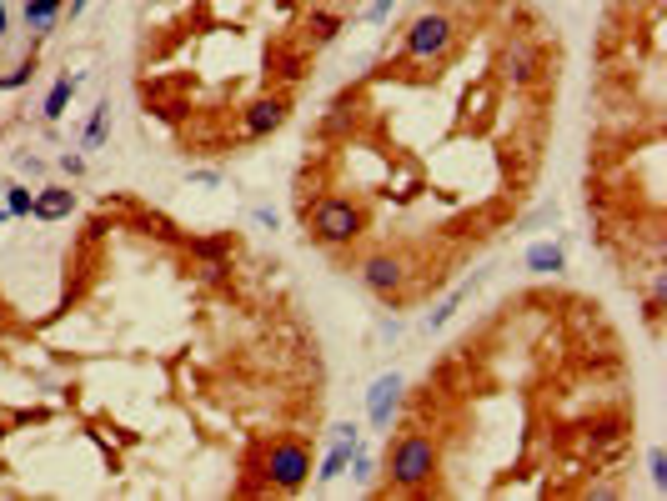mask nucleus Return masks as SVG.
Instances as JSON below:
<instances>
[{"mask_svg":"<svg viewBox=\"0 0 667 501\" xmlns=\"http://www.w3.org/2000/svg\"><path fill=\"white\" fill-rule=\"evenodd\" d=\"M306 231L316 246H352L367 236V206L347 201V196H321L311 211H306Z\"/></svg>","mask_w":667,"mask_h":501,"instance_id":"obj_1","label":"nucleus"},{"mask_svg":"<svg viewBox=\"0 0 667 501\" xmlns=\"http://www.w3.org/2000/svg\"><path fill=\"white\" fill-rule=\"evenodd\" d=\"M437 466H442V446H437L427 431H402L397 446H392V456H387V476H392L397 491H422V486H432Z\"/></svg>","mask_w":667,"mask_h":501,"instance_id":"obj_2","label":"nucleus"},{"mask_svg":"<svg viewBox=\"0 0 667 501\" xmlns=\"http://www.w3.org/2000/svg\"><path fill=\"white\" fill-rule=\"evenodd\" d=\"M452 46H457V21L447 11H422L402 36V56L407 61H447Z\"/></svg>","mask_w":667,"mask_h":501,"instance_id":"obj_3","label":"nucleus"},{"mask_svg":"<svg viewBox=\"0 0 667 501\" xmlns=\"http://www.w3.org/2000/svg\"><path fill=\"white\" fill-rule=\"evenodd\" d=\"M261 471H266V481H271L276 491H301V486L311 481V446L296 441V436H281V441L266 446Z\"/></svg>","mask_w":667,"mask_h":501,"instance_id":"obj_4","label":"nucleus"},{"mask_svg":"<svg viewBox=\"0 0 667 501\" xmlns=\"http://www.w3.org/2000/svg\"><path fill=\"white\" fill-rule=\"evenodd\" d=\"M286 116H291V101H286L281 91H266V96L246 101V111H241V131H246V141H266L271 131L286 126Z\"/></svg>","mask_w":667,"mask_h":501,"instance_id":"obj_5","label":"nucleus"},{"mask_svg":"<svg viewBox=\"0 0 667 501\" xmlns=\"http://www.w3.org/2000/svg\"><path fill=\"white\" fill-rule=\"evenodd\" d=\"M357 276H362V286H367L372 296H382V301H392V296H402V291H407V261H402V256H392V251L367 256Z\"/></svg>","mask_w":667,"mask_h":501,"instance_id":"obj_6","label":"nucleus"},{"mask_svg":"<svg viewBox=\"0 0 667 501\" xmlns=\"http://www.w3.org/2000/svg\"><path fill=\"white\" fill-rule=\"evenodd\" d=\"M497 71H502V81L507 86H532L537 76H542V51L532 46V41H522V36H512L507 46H502V56H497Z\"/></svg>","mask_w":667,"mask_h":501,"instance_id":"obj_7","label":"nucleus"},{"mask_svg":"<svg viewBox=\"0 0 667 501\" xmlns=\"http://www.w3.org/2000/svg\"><path fill=\"white\" fill-rule=\"evenodd\" d=\"M402 391H407V381H402L397 371H387V376L372 381V391H367V421H372L377 431H387L392 416L402 411Z\"/></svg>","mask_w":667,"mask_h":501,"instance_id":"obj_8","label":"nucleus"},{"mask_svg":"<svg viewBox=\"0 0 667 501\" xmlns=\"http://www.w3.org/2000/svg\"><path fill=\"white\" fill-rule=\"evenodd\" d=\"M71 211H76V191L71 186H41L36 191V206H31L36 221H66Z\"/></svg>","mask_w":667,"mask_h":501,"instance_id":"obj_9","label":"nucleus"},{"mask_svg":"<svg viewBox=\"0 0 667 501\" xmlns=\"http://www.w3.org/2000/svg\"><path fill=\"white\" fill-rule=\"evenodd\" d=\"M522 266H527L532 276H562V271H567V246H562V241H537V246H527Z\"/></svg>","mask_w":667,"mask_h":501,"instance_id":"obj_10","label":"nucleus"},{"mask_svg":"<svg viewBox=\"0 0 667 501\" xmlns=\"http://www.w3.org/2000/svg\"><path fill=\"white\" fill-rule=\"evenodd\" d=\"M362 446V441H357ZM352 441H331V451L321 456V466H311L316 471V486H331V481H342L347 471H352V451H357Z\"/></svg>","mask_w":667,"mask_h":501,"instance_id":"obj_11","label":"nucleus"},{"mask_svg":"<svg viewBox=\"0 0 667 501\" xmlns=\"http://www.w3.org/2000/svg\"><path fill=\"white\" fill-rule=\"evenodd\" d=\"M66 21V0H26V31L31 36H51Z\"/></svg>","mask_w":667,"mask_h":501,"instance_id":"obj_12","label":"nucleus"},{"mask_svg":"<svg viewBox=\"0 0 667 501\" xmlns=\"http://www.w3.org/2000/svg\"><path fill=\"white\" fill-rule=\"evenodd\" d=\"M76 91H81V76H71V71H66V76H56V86L46 91V106H41V116L56 126V121L66 116V106L76 101Z\"/></svg>","mask_w":667,"mask_h":501,"instance_id":"obj_13","label":"nucleus"},{"mask_svg":"<svg viewBox=\"0 0 667 501\" xmlns=\"http://www.w3.org/2000/svg\"><path fill=\"white\" fill-rule=\"evenodd\" d=\"M342 31H347V21L337 11H306V41L311 46H331Z\"/></svg>","mask_w":667,"mask_h":501,"instance_id":"obj_14","label":"nucleus"},{"mask_svg":"<svg viewBox=\"0 0 667 501\" xmlns=\"http://www.w3.org/2000/svg\"><path fill=\"white\" fill-rule=\"evenodd\" d=\"M111 141V101H101L96 111H91V121H86V131H81V151H101Z\"/></svg>","mask_w":667,"mask_h":501,"instance_id":"obj_15","label":"nucleus"},{"mask_svg":"<svg viewBox=\"0 0 667 501\" xmlns=\"http://www.w3.org/2000/svg\"><path fill=\"white\" fill-rule=\"evenodd\" d=\"M0 196H6L11 221H31V206H36V191H31V186H21V181H0Z\"/></svg>","mask_w":667,"mask_h":501,"instance_id":"obj_16","label":"nucleus"},{"mask_svg":"<svg viewBox=\"0 0 667 501\" xmlns=\"http://www.w3.org/2000/svg\"><path fill=\"white\" fill-rule=\"evenodd\" d=\"M467 296H472V281H462V286H457V291H452V296H447V301L437 306V311H427V331H442V326H447V321L457 316V306H462Z\"/></svg>","mask_w":667,"mask_h":501,"instance_id":"obj_17","label":"nucleus"},{"mask_svg":"<svg viewBox=\"0 0 667 501\" xmlns=\"http://www.w3.org/2000/svg\"><path fill=\"white\" fill-rule=\"evenodd\" d=\"M31 76H36V56H26V61H16L6 76H0V91H21V86H31Z\"/></svg>","mask_w":667,"mask_h":501,"instance_id":"obj_18","label":"nucleus"},{"mask_svg":"<svg viewBox=\"0 0 667 501\" xmlns=\"http://www.w3.org/2000/svg\"><path fill=\"white\" fill-rule=\"evenodd\" d=\"M352 471H357V486H372V481H377V456H372L367 446H357V451H352Z\"/></svg>","mask_w":667,"mask_h":501,"instance_id":"obj_19","label":"nucleus"},{"mask_svg":"<svg viewBox=\"0 0 667 501\" xmlns=\"http://www.w3.org/2000/svg\"><path fill=\"white\" fill-rule=\"evenodd\" d=\"M647 471H652V486H657V491H667V456H662V446H652V451H647Z\"/></svg>","mask_w":667,"mask_h":501,"instance_id":"obj_20","label":"nucleus"},{"mask_svg":"<svg viewBox=\"0 0 667 501\" xmlns=\"http://www.w3.org/2000/svg\"><path fill=\"white\" fill-rule=\"evenodd\" d=\"M56 166H61V176H71V181H81V176H86V156H81V151H66Z\"/></svg>","mask_w":667,"mask_h":501,"instance_id":"obj_21","label":"nucleus"},{"mask_svg":"<svg viewBox=\"0 0 667 501\" xmlns=\"http://www.w3.org/2000/svg\"><path fill=\"white\" fill-rule=\"evenodd\" d=\"M326 441H352V446H357V441H362V426H357V421H337Z\"/></svg>","mask_w":667,"mask_h":501,"instance_id":"obj_22","label":"nucleus"},{"mask_svg":"<svg viewBox=\"0 0 667 501\" xmlns=\"http://www.w3.org/2000/svg\"><path fill=\"white\" fill-rule=\"evenodd\" d=\"M392 11H397V0H372L367 21H372V26H387V21H392Z\"/></svg>","mask_w":667,"mask_h":501,"instance_id":"obj_23","label":"nucleus"},{"mask_svg":"<svg viewBox=\"0 0 667 501\" xmlns=\"http://www.w3.org/2000/svg\"><path fill=\"white\" fill-rule=\"evenodd\" d=\"M16 166H21V176H31V181L46 176V161H41V156H16Z\"/></svg>","mask_w":667,"mask_h":501,"instance_id":"obj_24","label":"nucleus"},{"mask_svg":"<svg viewBox=\"0 0 667 501\" xmlns=\"http://www.w3.org/2000/svg\"><path fill=\"white\" fill-rule=\"evenodd\" d=\"M377 336H382V341H397V336H402V316H382Z\"/></svg>","mask_w":667,"mask_h":501,"instance_id":"obj_25","label":"nucleus"},{"mask_svg":"<svg viewBox=\"0 0 667 501\" xmlns=\"http://www.w3.org/2000/svg\"><path fill=\"white\" fill-rule=\"evenodd\" d=\"M196 186H221V171H191Z\"/></svg>","mask_w":667,"mask_h":501,"instance_id":"obj_26","label":"nucleus"},{"mask_svg":"<svg viewBox=\"0 0 667 501\" xmlns=\"http://www.w3.org/2000/svg\"><path fill=\"white\" fill-rule=\"evenodd\" d=\"M256 226H266V231H276V211H266V206H261V211H256Z\"/></svg>","mask_w":667,"mask_h":501,"instance_id":"obj_27","label":"nucleus"},{"mask_svg":"<svg viewBox=\"0 0 667 501\" xmlns=\"http://www.w3.org/2000/svg\"><path fill=\"white\" fill-rule=\"evenodd\" d=\"M86 6H91V0H66V16L76 21V16H86Z\"/></svg>","mask_w":667,"mask_h":501,"instance_id":"obj_28","label":"nucleus"},{"mask_svg":"<svg viewBox=\"0 0 667 501\" xmlns=\"http://www.w3.org/2000/svg\"><path fill=\"white\" fill-rule=\"evenodd\" d=\"M11 36V11H6V0H0V41Z\"/></svg>","mask_w":667,"mask_h":501,"instance_id":"obj_29","label":"nucleus"}]
</instances>
